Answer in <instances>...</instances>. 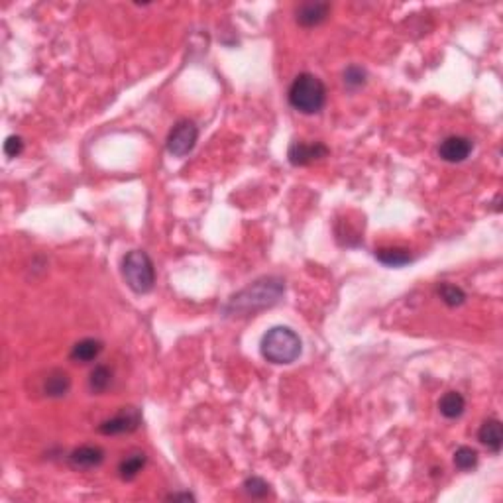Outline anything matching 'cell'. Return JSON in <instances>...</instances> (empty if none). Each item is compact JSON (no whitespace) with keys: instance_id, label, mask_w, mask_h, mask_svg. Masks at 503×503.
Instances as JSON below:
<instances>
[{"instance_id":"5b68a950","label":"cell","mask_w":503,"mask_h":503,"mask_svg":"<svg viewBox=\"0 0 503 503\" xmlns=\"http://www.w3.org/2000/svg\"><path fill=\"white\" fill-rule=\"evenodd\" d=\"M197 140H199V128L191 120H179L167 136V152L175 157H185L193 152Z\"/></svg>"},{"instance_id":"ac0fdd59","label":"cell","mask_w":503,"mask_h":503,"mask_svg":"<svg viewBox=\"0 0 503 503\" xmlns=\"http://www.w3.org/2000/svg\"><path fill=\"white\" fill-rule=\"evenodd\" d=\"M436 291H438L441 299H443L448 307H460L462 303L466 301V293H464L458 285H452V283L444 282L436 287Z\"/></svg>"},{"instance_id":"277c9868","label":"cell","mask_w":503,"mask_h":503,"mask_svg":"<svg viewBox=\"0 0 503 503\" xmlns=\"http://www.w3.org/2000/svg\"><path fill=\"white\" fill-rule=\"evenodd\" d=\"M122 275L126 280V285L134 293H150L154 289L155 270L152 258L142 250H132L122 260Z\"/></svg>"},{"instance_id":"3957f363","label":"cell","mask_w":503,"mask_h":503,"mask_svg":"<svg viewBox=\"0 0 503 503\" xmlns=\"http://www.w3.org/2000/svg\"><path fill=\"white\" fill-rule=\"evenodd\" d=\"M326 103V87L313 73H301L289 87V104L303 114H316Z\"/></svg>"},{"instance_id":"8fae6325","label":"cell","mask_w":503,"mask_h":503,"mask_svg":"<svg viewBox=\"0 0 503 503\" xmlns=\"http://www.w3.org/2000/svg\"><path fill=\"white\" fill-rule=\"evenodd\" d=\"M477 438H480V443L486 444L490 451L497 454L503 446L502 423H499L497 419H487V421H484V425L480 426V431H477Z\"/></svg>"},{"instance_id":"d6986e66","label":"cell","mask_w":503,"mask_h":503,"mask_svg":"<svg viewBox=\"0 0 503 503\" xmlns=\"http://www.w3.org/2000/svg\"><path fill=\"white\" fill-rule=\"evenodd\" d=\"M454 466L462 472H470L477 466V452L470 446H460L454 452Z\"/></svg>"},{"instance_id":"4fadbf2b","label":"cell","mask_w":503,"mask_h":503,"mask_svg":"<svg viewBox=\"0 0 503 503\" xmlns=\"http://www.w3.org/2000/svg\"><path fill=\"white\" fill-rule=\"evenodd\" d=\"M69 387H71V377L65 370H53L52 374L48 375L45 385H43V392L48 397H63L67 395Z\"/></svg>"},{"instance_id":"52a82bcc","label":"cell","mask_w":503,"mask_h":503,"mask_svg":"<svg viewBox=\"0 0 503 503\" xmlns=\"http://www.w3.org/2000/svg\"><path fill=\"white\" fill-rule=\"evenodd\" d=\"M326 155H328V148L323 142H293L289 145V152H287L289 163L295 167L311 165L313 162H319Z\"/></svg>"},{"instance_id":"2e32d148","label":"cell","mask_w":503,"mask_h":503,"mask_svg":"<svg viewBox=\"0 0 503 503\" xmlns=\"http://www.w3.org/2000/svg\"><path fill=\"white\" fill-rule=\"evenodd\" d=\"M144 466H145V454L136 452V454H130V456H126L124 460L120 462L118 474L122 480L130 482V480H134V477L144 470Z\"/></svg>"},{"instance_id":"9c48e42d","label":"cell","mask_w":503,"mask_h":503,"mask_svg":"<svg viewBox=\"0 0 503 503\" xmlns=\"http://www.w3.org/2000/svg\"><path fill=\"white\" fill-rule=\"evenodd\" d=\"M331 14V4L328 2H303L295 10L297 24L305 28H313L323 24Z\"/></svg>"},{"instance_id":"ffe728a7","label":"cell","mask_w":503,"mask_h":503,"mask_svg":"<svg viewBox=\"0 0 503 503\" xmlns=\"http://www.w3.org/2000/svg\"><path fill=\"white\" fill-rule=\"evenodd\" d=\"M244 492L250 497H254V499H264V497L270 495V484L265 480H262V477L252 476L244 482Z\"/></svg>"},{"instance_id":"e0dca14e","label":"cell","mask_w":503,"mask_h":503,"mask_svg":"<svg viewBox=\"0 0 503 503\" xmlns=\"http://www.w3.org/2000/svg\"><path fill=\"white\" fill-rule=\"evenodd\" d=\"M111 382H112L111 367L104 366V364H99V366H94V370L91 372L89 387H91V392L93 393H103L109 389Z\"/></svg>"},{"instance_id":"7a4b0ae2","label":"cell","mask_w":503,"mask_h":503,"mask_svg":"<svg viewBox=\"0 0 503 503\" xmlns=\"http://www.w3.org/2000/svg\"><path fill=\"white\" fill-rule=\"evenodd\" d=\"M260 350L270 364H293L301 356V338L287 326H273L264 334Z\"/></svg>"},{"instance_id":"44dd1931","label":"cell","mask_w":503,"mask_h":503,"mask_svg":"<svg viewBox=\"0 0 503 503\" xmlns=\"http://www.w3.org/2000/svg\"><path fill=\"white\" fill-rule=\"evenodd\" d=\"M366 69H362L360 65H350L344 71V85L348 89H358L366 83Z\"/></svg>"},{"instance_id":"8992f818","label":"cell","mask_w":503,"mask_h":503,"mask_svg":"<svg viewBox=\"0 0 503 503\" xmlns=\"http://www.w3.org/2000/svg\"><path fill=\"white\" fill-rule=\"evenodd\" d=\"M142 425V413L136 407H122L118 415H114L112 419H106L99 425V433L101 435L112 436V435H126V433H134L138 431V426Z\"/></svg>"},{"instance_id":"5bb4252c","label":"cell","mask_w":503,"mask_h":503,"mask_svg":"<svg viewBox=\"0 0 503 503\" xmlns=\"http://www.w3.org/2000/svg\"><path fill=\"white\" fill-rule=\"evenodd\" d=\"M375 260L384 265H389V267H401V265L411 264L413 256L405 248H380V250H375Z\"/></svg>"},{"instance_id":"ba28073f","label":"cell","mask_w":503,"mask_h":503,"mask_svg":"<svg viewBox=\"0 0 503 503\" xmlns=\"http://www.w3.org/2000/svg\"><path fill=\"white\" fill-rule=\"evenodd\" d=\"M474 150L472 140L464 136H448L444 138L441 145H438V155L441 160L448 163H460L464 160H468L470 154Z\"/></svg>"},{"instance_id":"7402d4cb","label":"cell","mask_w":503,"mask_h":503,"mask_svg":"<svg viewBox=\"0 0 503 503\" xmlns=\"http://www.w3.org/2000/svg\"><path fill=\"white\" fill-rule=\"evenodd\" d=\"M24 152V140L20 136H10L4 142V154L9 157H18V155Z\"/></svg>"},{"instance_id":"30bf717a","label":"cell","mask_w":503,"mask_h":503,"mask_svg":"<svg viewBox=\"0 0 503 503\" xmlns=\"http://www.w3.org/2000/svg\"><path fill=\"white\" fill-rule=\"evenodd\" d=\"M103 460H104L103 448H99V446H91V444H87V446H79V448H75V451L69 454V464H71L73 468H79V470L96 468V466L103 464Z\"/></svg>"},{"instance_id":"9a60e30c","label":"cell","mask_w":503,"mask_h":503,"mask_svg":"<svg viewBox=\"0 0 503 503\" xmlns=\"http://www.w3.org/2000/svg\"><path fill=\"white\" fill-rule=\"evenodd\" d=\"M438 409L446 419H458L466 409V399L462 397V393L448 392L444 393L438 401Z\"/></svg>"},{"instance_id":"603a6c76","label":"cell","mask_w":503,"mask_h":503,"mask_svg":"<svg viewBox=\"0 0 503 503\" xmlns=\"http://www.w3.org/2000/svg\"><path fill=\"white\" fill-rule=\"evenodd\" d=\"M170 499H187L189 502V499H195V497L191 494H171Z\"/></svg>"},{"instance_id":"7c38bea8","label":"cell","mask_w":503,"mask_h":503,"mask_svg":"<svg viewBox=\"0 0 503 503\" xmlns=\"http://www.w3.org/2000/svg\"><path fill=\"white\" fill-rule=\"evenodd\" d=\"M103 352V342L96 341V338H83L79 341L73 348H71V354L69 358L73 362H81V364H87V362H93L101 356Z\"/></svg>"},{"instance_id":"6da1fadb","label":"cell","mask_w":503,"mask_h":503,"mask_svg":"<svg viewBox=\"0 0 503 503\" xmlns=\"http://www.w3.org/2000/svg\"><path fill=\"white\" fill-rule=\"evenodd\" d=\"M285 293V283L280 277H262L246 289L236 293L224 307V313L232 316L256 315L258 311L273 307Z\"/></svg>"}]
</instances>
